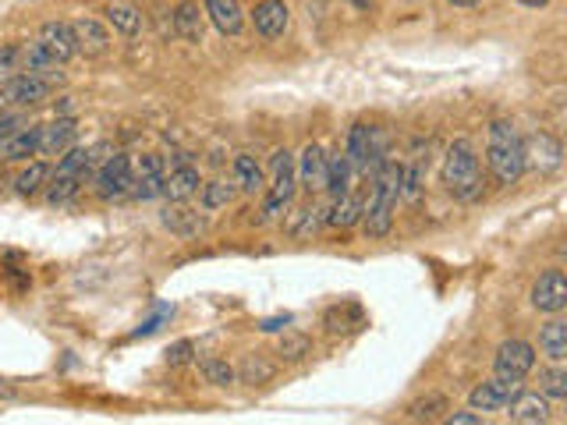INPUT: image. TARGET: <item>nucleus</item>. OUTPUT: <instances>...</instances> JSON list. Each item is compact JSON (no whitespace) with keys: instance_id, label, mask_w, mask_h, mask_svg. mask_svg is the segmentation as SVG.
I'll return each instance as SVG.
<instances>
[{"instance_id":"1","label":"nucleus","mask_w":567,"mask_h":425,"mask_svg":"<svg viewBox=\"0 0 567 425\" xmlns=\"http://www.w3.org/2000/svg\"><path fill=\"white\" fill-rule=\"evenodd\" d=\"M397 199H401V163L387 156L373 170V195L362 206V231H366V238H387L390 227H394Z\"/></svg>"},{"instance_id":"2","label":"nucleus","mask_w":567,"mask_h":425,"mask_svg":"<svg viewBox=\"0 0 567 425\" xmlns=\"http://www.w3.org/2000/svg\"><path fill=\"white\" fill-rule=\"evenodd\" d=\"M486 163H490V174L497 178V185L511 188L525 174V139H521L518 124L497 117L486 132Z\"/></svg>"},{"instance_id":"3","label":"nucleus","mask_w":567,"mask_h":425,"mask_svg":"<svg viewBox=\"0 0 567 425\" xmlns=\"http://www.w3.org/2000/svg\"><path fill=\"white\" fill-rule=\"evenodd\" d=\"M443 185L454 199L461 202H475L482 199V167H479V153L468 139H454L447 156H443V170H440Z\"/></svg>"},{"instance_id":"4","label":"nucleus","mask_w":567,"mask_h":425,"mask_svg":"<svg viewBox=\"0 0 567 425\" xmlns=\"http://www.w3.org/2000/svg\"><path fill=\"white\" fill-rule=\"evenodd\" d=\"M89 163H93L89 149H82V146L64 149L61 163H57V170H50V181H47L50 206H64V202L75 199L78 188L86 185V178H89Z\"/></svg>"},{"instance_id":"5","label":"nucleus","mask_w":567,"mask_h":425,"mask_svg":"<svg viewBox=\"0 0 567 425\" xmlns=\"http://www.w3.org/2000/svg\"><path fill=\"white\" fill-rule=\"evenodd\" d=\"M270 170H273V178H270V185L263 188V192H266L263 220L280 217V213H284V209L295 202V192H298L295 156H291L288 149H277V153L270 156Z\"/></svg>"},{"instance_id":"6","label":"nucleus","mask_w":567,"mask_h":425,"mask_svg":"<svg viewBox=\"0 0 567 425\" xmlns=\"http://www.w3.org/2000/svg\"><path fill=\"white\" fill-rule=\"evenodd\" d=\"M132 181H135V167H132V160H128L125 153L107 156V160L96 163V170H93L96 195H100V199H107V202L132 195Z\"/></svg>"},{"instance_id":"7","label":"nucleus","mask_w":567,"mask_h":425,"mask_svg":"<svg viewBox=\"0 0 567 425\" xmlns=\"http://www.w3.org/2000/svg\"><path fill=\"white\" fill-rule=\"evenodd\" d=\"M536 369V348L529 340H504L497 348V358H493V376L507 379V383H521Z\"/></svg>"},{"instance_id":"8","label":"nucleus","mask_w":567,"mask_h":425,"mask_svg":"<svg viewBox=\"0 0 567 425\" xmlns=\"http://www.w3.org/2000/svg\"><path fill=\"white\" fill-rule=\"evenodd\" d=\"M50 93H54V82H47V78L18 75V78H11V82H0V110L39 107V103L50 100Z\"/></svg>"},{"instance_id":"9","label":"nucleus","mask_w":567,"mask_h":425,"mask_svg":"<svg viewBox=\"0 0 567 425\" xmlns=\"http://www.w3.org/2000/svg\"><path fill=\"white\" fill-rule=\"evenodd\" d=\"M135 167V181H132V195L139 202H153V199H164V185H167V163L160 153H146L139 156Z\"/></svg>"},{"instance_id":"10","label":"nucleus","mask_w":567,"mask_h":425,"mask_svg":"<svg viewBox=\"0 0 567 425\" xmlns=\"http://www.w3.org/2000/svg\"><path fill=\"white\" fill-rule=\"evenodd\" d=\"M532 309L546 312V316H560L567 309V280L560 270H546L539 273V280L532 284Z\"/></svg>"},{"instance_id":"11","label":"nucleus","mask_w":567,"mask_h":425,"mask_svg":"<svg viewBox=\"0 0 567 425\" xmlns=\"http://www.w3.org/2000/svg\"><path fill=\"white\" fill-rule=\"evenodd\" d=\"M560 163H564V146L550 132H532L525 139V167L539 170V174H553Z\"/></svg>"},{"instance_id":"12","label":"nucleus","mask_w":567,"mask_h":425,"mask_svg":"<svg viewBox=\"0 0 567 425\" xmlns=\"http://www.w3.org/2000/svg\"><path fill=\"white\" fill-rule=\"evenodd\" d=\"M295 174H298V185L309 195L323 192V185H327V153H323V146L309 142V146L302 149V156L295 160Z\"/></svg>"},{"instance_id":"13","label":"nucleus","mask_w":567,"mask_h":425,"mask_svg":"<svg viewBox=\"0 0 567 425\" xmlns=\"http://www.w3.org/2000/svg\"><path fill=\"white\" fill-rule=\"evenodd\" d=\"M291 25V11L284 0H259L252 11V29L263 39H280Z\"/></svg>"},{"instance_id":"14","label":"nucleus","mask_w":567,"mask_h":425,"mask_svg":"<svg viewBox=\"0 0 567 425\" xmlns=\"http://www.w3.org/2000/svg\"><path fill=\"white\" fill-rule=\"evenodd\" d=\"M71 32H75V43H78V54H86V57H107L110 54V32L103 22H96V18H75L71 22Z\"/></svg>"},{"instance_id":"15","label":"nucleus","mask_w":567,"mask_h":425,"mask_svg":"<svg viewBox=\"0 0 567 425\" xmlns=\"http://www.w3.org/2000/svg\"><path fill=\"white\" fill-rule=\"evenodd\" d=\"M521 383H507V379H486V383H479V387L468 394V408L472 411H500L507 408V401H511L514 394H518Z\"/></svg>"},{"instance_id":"16","label":"nucleus","mask_w":567,"mask_h":425,"mask_svg":"<svg viewBox=\"0 0 567 425\" xmlns=\"http://www.w3.org/2000/svg\"><path fill=\"white\" fill-rule=\"evenodd\" d=\"M64 64L57 61L54 54H50L43 43H22V71L25 75H36V78H47V82H64Z\"/></svg>"},{"instance_id":"17","label":"nucleus","mask_w":567,"mask_h":425,"mask_svg":"<svg viewBox=\"0 0 567 425\" xmlns=\"http://www.w3.org/2000/svg\"><path fill=\"white\" fill-rule=\"evenodd\" d=\"M78 124L71 117H54L50 124H39V156H61L75 146Z\"/></svg>"},{"instance_id":"18","label":"nucleus","mask_w":567,"mask_h":425,"mask_svg":"<svg viewBox=\"0 0 567 425\" xmlns=\"http://www.w3.org/2000/svg\"><path fill=\"white\" fill-rule=\"evenodd\" d=\"M39 43H43L61 64H68L71 57H78V43H75V32H71V22H57V18L43 22L39 25Z\"/></svg>"},{"instance_id":"19","label":"nucleus","mask_w":567,"mask_h":425,"mask_svg":"<svg viewBox=\"0 0 567 425\" xmlns=\"http://www.w3.org/2000/svg\"><path fill=\"white\" fill-rule=\"evenodd\" d=\"M507 415H511V422H521V425H539V422H550V397H543L539 390H532V394H514L511 401H507Z\"/></svg>"},{"instance_id":"20","label":"nucleus","mask_w":567,"mask_h":425,"mask_svg":"<svg viewBox=\"0 0 567 425\" xmlns=\"http://www.w3.org/2000/svg\"><path fill=\"white\" fill-rule=\"evenodd\" d=\"M202 178H199V167L192 160H178L171 170H167V185H164V195L171 202H188L195 192H199Z\"/></svg>"},{"instance_id":"21","label":"nucleus","mask_w":567,"mask_h":425,"mask_svg":"<svg viewBox=\"0 0 567 425\" xmlns=\"http://www.w3.org/2000/svg\"><path fill=\"white\" fill-rule=\"evenodd\" d=\"M0 153L8 163H22L29 156H39V124H18L15 132L0 139Z\"/></svg>"},{"instance_id":"22","label":"nucleus","mask_w":567,"mask_h":425,"mask_svg":"<svg viewBox=\"0 0 567 425\" xmlns=\"http://www.w3.org/2000/svg\"><path fill=\"white\" fill-rule=\"evenodd\" d=\"M202 15L210 18L220 36H238L245 29V11H241L238 0H206Z\"/></svg>"},{"instance_id":"23","label":"nucleus","mask_w":567,"mask_h":425,"mask_svg":"<svg viewBox=\"0 0 567 425\" xmlns=\"http://www.w3.org/2000/svg\"><path fill=\"white\" fill-rule=\"evenodd\" d=\"M231 170H234V185H238V192L256 195V192H263V188H266V174H263V167H259V160L252 153L234 156Z\"/></svg>"},{"instance_id":"24","label":"nucleus","mask_w":567,"mask_h":425,"mask_svg":"<svg viewBox=\"0 0 567 425\" xmlns=\"http://www.w3.org/2000/svg\"><path fill=\"white\" fill-rule=\"evenodd\" d=\"M164 227H171L178 238H199L206 220L195 209H185V202H174V206L164 209Z\"/></svg>"},{"instance_id":"25","label":"nucleus","mask_w":567,"mask_h":425,"mask_svg":"<svg viewBox=\"0 0 567 425\" xmlns=\"http://www.w3.org/2000/svg\"><path fill=\"white\" fill-rule=\"evenodd\" d=\"M539 351H543L550 362L564 365V358H567V323L564 319L553 316L550 323H543V330H539Z\"/></svg>"},{"instance_id":"26","label":"nucleus","mask_w":567,"mask_h":425,"mask_svg":"<svg viewBox=\"0 0 567 425\" xmlns=\"http://www.w3.org/2000/svg\"><path fill=\"white\" fill-rule=\"evenodd\" d=\"M351 163H348V156L344 153H334V156H327V185H323V192L330 195V199H341V195H348L351 192Z\"/></svg>"},{"instance_id":"27","label":"nucleus","mask_w":567,"mask_h":425,"mask_svg":"<svg viewBox=\"0 0 567 425\" xmlns=\"http://www.w3.org/2000/svg\"><path fill=\"white\" fill-rule=\"evenodd\" d=\"M107 22L114 25L121 36H139L142 32V11L135 8V4H128V0H114V4H107Z\"/></svg>"},{"instance_id":"28","label":"nucleus","mask_w":567,"mask_h":425,"mask_svg":"<svg viewBox=\"0 0 567 425\" xmlns=\"http://www.w3.org/2000/svg\"><path fill=\"white\" fill-rule=\"evenodd\" d=\"M174 32L185 43H202V11L195 0H181L178 4V11H174Z\"/></svg>"},{"instance_id":"29","label":"nucleus","mask_w":567,"mask_h":425,"mask_svg":"<svg viewBox=\"0 0 567 425\" xmlns=\"http://www.w3.org/2000/svg\"><path fill=\"white\" fill-rule=\"evenodd\" d=\"M234 195H238V185H234V181H224V178L206 181V185H202V195H199L202 213H217V209L231 206Z\"/></svg>"},{"instance_id":"30","label":"nucleus","mask_w":567,"mask_h":425,"mask_svg":"<svg viewBox=\"0 0 567 425\" xmlns=\"http://www.w3.org/2000/svg\"><path fill=\"white\" fill-rule=\"evenodd\" d=\"M47 181H50V163L32 160L15 178V192L22 195V199H32V195H39L43 188H47Z\"/></svg>"},{"instance_id":"31","label":"nucleus","mask_w":567,"mask_h":425,"mask_svg":"<svg viewBox=\"0 0 567 425\" xmlns=\"http://www.w3.org/2000/svg\"><path fill=\"white\" fill-rule=\"evenodd\" d=\"M362 206H366V202L348 192V195H341V199H334V209H330L323 220H327L330 227H351L362 220Z\"/></svg>"},{"instance_id":"32","label":"nucleus","mask_w":567,"mask_h":425,"mask_svg":"<svg viewBox=\"0 0 567 425\" xmlns=\"http://www.w3.org/2000/svg\"><path fill=\"white\" fill-rule=\"evenodd\" d=\"M422 188H426V170H422V163L419 160L401 163V199L408 202V206H419Z\"/></svg>"},{"instance_id":"33","label":"nucleus","mask_w":567,"mask_h":425,"mask_svg":"<svg viewBox=\"0 0 567 425\" xmlns=\"http://www.w3.org/2000/svg\"><path fill=\"white\" fill-rule=\"evenodd\" d=\"M539 394L550 397V401H564L567 397V372L560 369V362L539 369Z\"/></svg>"},{"instance_id":"34","label":"nucleus","mask_w":567,"mask_h":425,"mask_svg":"<svg viewBox=\"0 0 567 425\" xmlns=\"http://www.w3.org/2000/svg\"><path fill=\"white\" fill-rule=\"evenodd\" d=\"M234 376H238L241 383H252V387H256V383H270L273 365L266 362V358H259V355H245L238 369H234Z\"/></svg>"},{"instance_id":"35","label":"nucleus","mask_w":567,"mask_h":425,"mask_svg":"<svg viewBox=\"0 0 567 425\" xmlns=\"http://www.w3.org/2000/svg\"><path fill=\"white\" fill-rule=\"evenodd\" d=\"M443 411H447V397L433 394L426 397V401H415L412 408L404 411V418H408V422H440Z\"/></svg>"},{"instance_id":"36","label":"nucleus","mask_w":567,"mask_h":425,"mask_svg":"<svg viewBox=\"0 0 567 425\" xmlns=\"http://www.w3.org/2000/svg\"><path fill=\"white\" fill-rule=\"evenodd\" d=\"M202 376H206V383H213V387H231L234 379V365L224 362V358H202L199 362Z\"/></svg>"},{"instance_id":"37","label":"nucleus","mask_w":567,"mask_h":425,"mask_svg":"<svg viewBox=\"0 0 567 425\" xmlns=\"http://www.w3.org/2000/svg\"><path fill=\"white\" fill-rule=\"evenodd\" d=\"M305 355H312V340L305 333H288V337L280 340L277 358L280 362H302Z\"/></svg>"},{"instance_id":"38","label":"nucleus","mask_w":567,"mask_h":425,"mask_svg":"<svg viewBox=\"0 0 567 425\" xmlns=\"http://www.w3.org/2000/svg\"><path fill=\"white\" fill-rule=\"evenodd\" d=\"M25 75L22 71V43H4L0 47V82H11V78Z\"/></svg>"},{"instance_id":"39","label":"nucleus","mask_w":567,"mask_h":425,"mask_svg":"<svg viewBox=\"0 0 567 425\" xmlns=\"http://www.w3.org/2000/svg\"><path fill=\"white\" fill-rule=\"evenodd\" d=\"M348 319H351V323L362 326V309H358V305H334V309L327 312V330H330V333L351 330Z\"/></svg>"},{"instance_id":"40","label":"nucleus","mask_w":567,"mask_h":425,"mask_svg":"<svg viewBox=\"0 0 567 425\" xmlns=\"http://www.w3.org/2000/svg\"><path fill=\"white\" fill-rule=\"evenodd\" d=\"M195 358V344L192 340H178L171 351H167V362L171 365H188Z\"/></svg>"},{"instance_id":"41","label":"nucleus","mask_w":567,"mask_h":425,"mask_svg":"<svg viewBox=\"0 0 567 425\" xmlns=\"http://www.w3.org/2000/svg\"><path fill=\"white\" fill-rule=\"evenodd\" d=\"M440 422H447V425H482V411H451V415H443Z\"/></svg>"},{"instance_id":"42","label":"nucleus","mask_w":567,"mask_h":425,"mask_svg":"<svg viewBox=\"0 0 567 425\" xmlns=\"http://www.w3.org/2000/svg\"><path fill=\"white\" fill-rule=\"evenodd\" d=\"M291 323V316L288 312H284V316H273V319H263V323H259V330L263 333H277V330H284V326Z\"/></svg>"},{"instance_id":"43","label":"nucleus","mask_w":567,"mask_h":425,"mask_svg":"<svg viewBox=\"0 0 567 425\" xmlns=\"http://www.w3.org/2000/svg\"><path fill=\"white\" fill-rule=\"evenodd\" d=\"M18 124H22V117H18V114H0V139L15 132Z\"/></svg>"},{"instance_id":"44","label":"nucleus","mask_w":567,"mask_h":425,"mask_svg":"<svg viewBox=\"0 0 567 425\" xmlns=\"http://www.w3.org/2000/svg\"><path fill=\"white\" fill-rule=\"evenodd\" d=\"M521 8H532V11H543V8H550V0H518Z\"/></svg>"},{"instance_id":"45","label":"nucleus","mask_w":567,"mask_h":425,"mask_svg":"<svg viewBox=\"0 0 567 425\" xmlns=\"http://www.w3.org/2000/svg\"><path fill=\"white\" fill-rule=\"evenodd\" d=\"M447 4H454V8H479L482 0H447Z\"/></svg>"},{"instance_id":"46","label":"nucleus","mask_w":567,"mask_h":425,"mask_svg":"<svg viewBox=\"0 0 567 425\" xmlns=\"http://www.w3.org/2000/svg\"><path fill=\"white\" fill-rule=\"evenodd\" d=\"M348 4L355 11H369V8H373V0H348Z\"/></svg>"},{"instance_id":"47","label":"nucleus","mask_w":567,"mask_h":425,"mask_svg":"<svg viewBox=\"0 0 567 425\" xmlns=\"http://www.w3.org/2000/svg\"><path fill=\"white\" fill-rule=\"evenodd\" d=\"M0 160H4V153H0Z\"/></svg>"}]
</instances>
